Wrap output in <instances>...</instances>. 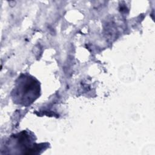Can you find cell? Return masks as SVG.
Segmentation results:
<instances>
[{
	"instance_id": "6da1fadb",
	"label": "cell",
	"mask_w": 155,
	"mask_h": 155,
	"mask_svg": "<svg viewBox=\"0 0 155 155\" xmlns=\"http://www.w3.org/2000/svg\"><path fill=\"white\" fill-rule=\"evenodd\" d=\"M41 94L40 82L28 73H21L16 79L10 96L13 103L27 107Z\"/></svg>"
},
{
	"instance_id": "7a4b0ae2",
	"label": "cell",
	"mask_w": 155,
	"mask_h": 155,
	"mask_svg": "<svg viewBox=\"0 0 155 155\" xmlns=\"http://www.w3.org/2000/svg\"><path fill=\"white\" fill-rule=\"evenodd\" d=\"M36 137L35 134L30 130H23L20 133L12 134L5 144L7 150H20L22 154H39L41 150H45L48 143H36Z\"/></svg>"
}]
</instances>
